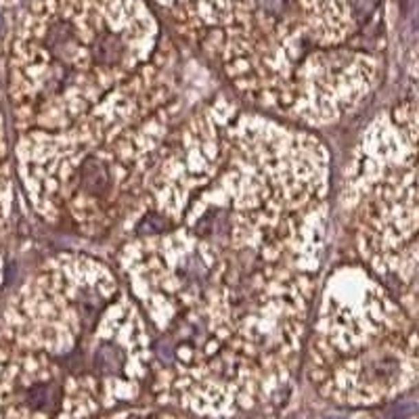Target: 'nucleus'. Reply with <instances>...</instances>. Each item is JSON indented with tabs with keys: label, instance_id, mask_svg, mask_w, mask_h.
<instances>
[{
	"label": "nucleus",
	"instance_id": "f257e3e1",
	"mask_svg": "<svg viewBox=\"0 0 419 419\" xmlns=\"http://www.w3.org/2000/svg\"><path fill=\"white\" fill-rule=\"evenodd\" d=\"M332 218L316 132L216 95L170 134L124 218L116 270L153 340L149 390L250 409L302 365Z\"/></svg>",
	"mask_w": 419,
	"mask_h": 419
},
{
	"label": "nucleus",
	"instance_id": "f03ea898",
	"mask_svg": "<svg viewBox=\"0 0 419 419\" xmlns=\"http://www.w3.org/2000/svg\"><path fill=\"white\" fill-rule=\"evenodd\" d=\"M153 367L151 330L114 264L46 258L0 321V419H82L136 398Z\"/></svg>",
	"mask_w": 419,
	"mask_h": 419
},
{
	"label": "nucleus",
	"instance_id": "7ed1b4c3",
	"mask_svg": "<svg viewBox=\"0 0 419 419\" xmlns=\"http://www.w3.org/2000/svg\"><path fill=\"white\" fill-rule=\"evenodd\" d=\"M180 120L166 59L69 128L17 134V178L32 210L76 237L111 235L143 195Z\"/></svg>",
	"mask_w": 419,
	"mask_h": 419
},
{
	"label": "nucleus",
	"instance_id": "20e7f679",
	"mask_svg": "<svg viewBox=\"0 0 419 419\" xmlns=\"http://www.w3.org/2000/svg\"><path fill=\"white\" fill-rule=\"evenodd\" d=\"M158 44L143 0H38L19 23L9 63L17 134L80 122L166 61Z\"/></svg>",
	"mask_w": 419,
	"mask_h": 419
},
{
	"label": "nucleus",
	"instance_id": "39448f33",
	"mask_svg": "<svg viewBox=\"0 0 419 419\" xmlns=\"http://www.w3.org/2000/svg\"><path fill=\"white\" fill-rule=\"evenodd\" d=\"M417 316L361 262L334 264L319 286L304 344L306 376L342 405H376L415 386Z\"/></svg>",
	"mask_w": 419,
	"mask_h": 419
},
{
	"label": "nucleus",
	"instance_id": "423d86ee",
	"mask_svg": "<svg viewBox=\"0 0 419 419\" xmlns=\"http://www.w3.org/2000/svg\"><path fill=\"white\" fill-rule=\"evenodd\" d=\"M340 210L354 260L417 316V103L398 101L363 130Z\"/></svg>",
	"mask_w": 419,
	"mask_h": 419
}]
</instances>
